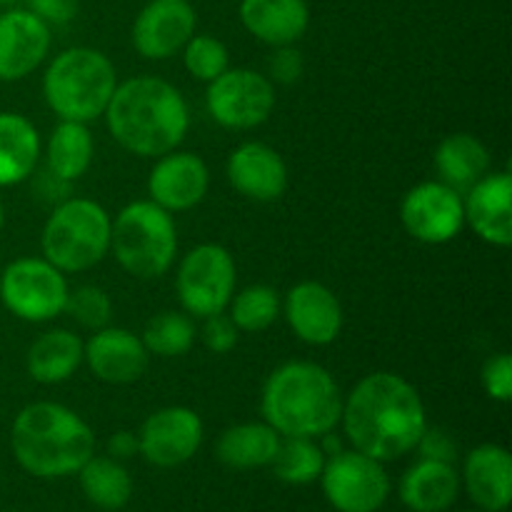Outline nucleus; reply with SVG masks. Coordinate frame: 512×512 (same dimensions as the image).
<instances>
[{"mask_svg": "<svg viewBox=\"0 0 512 512\" xmlns=\"http://www.w3.org/2000/svg\"><path fill=\"white\" fill-rule=\"evenodd\" d=\"M345 438L355 450L390 463L418 445L428 428L418 390L395 373H370L343 400Z\"/></svg>", "mask_w": 512, "mask_h": 512, "instance_id": "nucleus-1", "label": "nucleus"}, {"mask_svg": "<svg viewBox=\"0 0 512 512\" xmlns=\"http://www.w3.org/2000/svg\"><path fill=\"white\" fill-rule=\"evenodd\" d=\"M103 115L120 148L138 158H160L170 153L183 143L190 128L183 93L173 83L153 75L120 83Z\"/></svg>", "mask_w": 512, "mask_h": 512, "instance_id": "nucleus-2", "label": "nucleus"}, {"mask_svg": "<svg viewBox=\"0 0 512 512\" xmlns=\"http://www.w3.org/2000/svg\"><path fill=\"white\" fill-rule=\"evenodd\" d=\"M260 413L280 438H323L340 423L343 395L323 365L293 360L268 375Z\"/></svg>", "mask_w": 512, "mask_h": 512, "instance_id": "nucleus-3", "label": "nucleus"}, {"mask_svg": "<svg viewBox=\"0 0 512 512\" xmlns=\"http://www.w3.org/2000/svg\"><path fill=\"white\" fill-rule=\"evenodd\" d=\"M10 448L25 473L35 478H65L93 458L95 433L75 410L40 400L15 415Z\"/></svg>", "mask_w": 512, "mask_h": 512, "instance_id": "nucleus-4", "label": "nucleus"}, {"mask_svg": "<svg viewBox=\"0 0 512 512\" xmlns=\"http://www.w3.org/2000/svg\"><path fill=\"white\" fill-rule=\"evenodd\" d=\"M118 88L115 65L95 48H68L43 75V98L60 120L90 123L108 108Z\"/></svg>", "mask_w": 512, "mask_h": 512, "instance_id": "nucleus-5", "label": "nucleus"}, {"mask_svg": "<svg viewBox=\"0 0 512 512\" xmlns=\"http://www.w3.org/2000/svg\"><path fill=\"white\" fill-rule=\"evenodd\" d=\"M110 250L128 275L153 280L173 268L178 255V228L173 213L153 200H133L113 220Z\"/></svg>", "mask_w": 512, "mask_h": 512, "instance_id": "nucleus-6", "label": "nucleus"}, {"mask_svg": "<svg viewBox=\"0 0 512 512\" xmlns=\"http://www.w3.org/2000/svg\"><path fill=\"white\" fill-rule=\"evenodd\" d=\"M108 210L88 198H68L45 220L40 248L60 273H85L110 253Z\"/></svg>", "mask_w": 512, "mask_h": 512, "instance_id": "nucleus-7", "label": "nucleus"}, {"mask_svg": "<svg viewBox=\"0 0 512 512\" xmlns=\"http://www.w3.org/2000/svg\"><path fill=\"white\" fill-rule=\"evenodd\" d=\"M238 270L228 248L203 243L180 260L175 290L183 310L193 318H210L225 313L235 295Z\"/></svg>", "mask_w": 512, "mask_h": 512, "instance_id": "nucleus-8", "label": "nucleus"}, {"mask_svg": "<svg viewBox=\"0 0 512 512\" xmlns=\"http://www.w3.org/2000/svg\"><path fill=\"white\" fill-rule=\"evenodd\" d=\"M68 280L45 258H18L0 275V300L25 323H48L65 310Z\"/></svg>", "mask_w": 512, "mask_h": 512, "instance_id": "nucleus-9", "label": "nucleus"}, {"mask_svg": "<svg viewBox=\"0 0 512 512\" xmlns=\"http://www.w3.org/2000/svg\"><path fill=\"white\" fill-rule=\"evenodd\" d=\"M323 495L338 512H378L390 495L383 463L360 450H340L320 473Z\"/></svg>", "mask_w": 512, "mask_h": 512, "instance_id": "nucleus-10", "label": "nucleus"}, {"mask_svg": "<svg viewBox=\"0 0 512 512\" xmlns=\"http://www.w3.org/2000/svg\"><path fill=\"white\" fill-rule=\"evenodd\" d=\"M210 118L228 130H253L273 115L275 88L268 75L250 68H228L208 83Z\"/></svg>", "mask_w": 512, "mask_h": 512, "instance_id": "nucleus-11", "label": "nucleus"}, {"mask_svg": "<svg viewBox=\"0 0 512 512\" xmlns=\"http://www.w3.org/2000/svg\"><path fill=\"white\" fill-rule=\"evenodd\" d=\"M400 223L410 238L425 245L450 243L465 228L463 195L443 180H425L405 193Z\"/></svg>", "mask_w": 512, "mask_h": 512, "instance_id": "nucleus-12", "label": "nucleus"}, {"mask_svg": "<svg viewBox=\"0 0 512 512\" xmlns=\"http://www.w3.org/2000/svg\"><path fill=\"white\" fill-rule=\"evenodd\" d=\"M203 420L183 405L155 410L138 433V453L155 468H178L203 445Z\"/></svg>", "mask_w": 512, "mask_h": 512, "instance_id": "nucleus-13", "label": "nucleus"}, {"mask_svg": "<svg viewBox=\"0 0 512 512\" xmlns=\"http://www.w3.org/2000/svg\"><path fill=\"white\" fill-rule=\"evenodd\" d=\"M198 15L190 0H150L133 23V48L145 60H165L195 35Z\"/></svg>", "mask_w": 512, "mask_h": 512, "instance_id": "nucleus-14", "label": "nucleus"}, {"mask_svg": "<svg viewBox=\"0 0 512 512\" xmlns=\"http://www.w3.org/2000/svg\"><path fill=\"white\" fill-rule=\"evenodd\" d=\"M283 315L298 340L308 345H330L343 330V305L328 285L303 280L283 300Z\"/></svg>", "mask_w": 512, "mask_h": 512, "instance_id": "nucleus-15", "label": "nucleus"}, {"mask_svg": "<svg viewBox=\"0 0 512 512\" xmlns=\"http://www.w3.org/2000/svg\"><path fill=\"white\" fill-rule=\"evenodd\" d=\"M208 188V165L195 153L170 150V153L160 155L148 175L150 200L168 213H183V210L195 208L198 203H203Z\"/></svg>", "mask_w": 512, "mask_h": 512, "instance_id": "nucleus-16", "label": "nucleus"}, {"mask_svg": "<svg viewBox=\"0 0 512 512\" xmlns=\"http://www.w3.org/2000/svg\"><path fill=\"white\" fill-rule=\"evenodd\" d=\"M50 50V25L25 8L0 13V80L15 83L38 68Z\"/></svg>", "mask_w": 512, "mask_h": 512, "instance_id": "nucleus-17", "label": "nucleus"}, {"mask_svg": "<svg viewBox=\"0 0 512 512\" xmlns=\"http://www.w3.org/2000/svg\"><path fill=\"white\" fill-rule=\"evenodd\" d=\"M465 223L485 243L508 248L512 243V175L510 170L485 173L463 198Z\"/></svg>", "mask_w": 512, "mask_h": 512, "instance_id": "nucleus-18", "label": "nucleus"}, {"mask_svg": "<svg viewBox=\"0 0 512 512\" xmlns=\"http://www.w3.org/2000/svg\"><path fill=\"white\" fill-rule=\"evenodd\" d=\"M83 360L90 373L110 385L135 383L145 375L150 363V353L140 335H133L125 328L95 330L93 338L83 343Z\"/></svg>", "mask_w": 512, "mask_h": 512, "instance_id": "nucleus-19", "label": "nucleus"}, {"mask_svg": "<svg viewBox=\"0 0 512 512\" xmlns=\"http://www.w3.org/2000/svg\"><path fill=\"white\" fill-rule=\"evenodd\" d=\"M228 180L248 200L273 203L288 190V165L275 148L250 140L230 153Z\"/></svg>", "mask_w": 512, "mask_h": 512, "instance_id": "nucleus-20", "label": "nucleus"}, {"mask_svg": "<svg viewBox=\"0 0 512 512\" xmlns=\"http://www.w3.org/2000/svg\"><path fill=\"white\" fill-rule=\"evenodd\" d=\"M463 483L475 505L485 512H505L512 500V458L493 443L478 445L465 458Z\"/></svg>", "mask_w": 512, "mask_h": 512, "instance_id": "nucleus-21", "label": "nucleus"}, {"mask_svg": "<svg viewBox=\"0 0 512 512\" xmlns=\"http://www.w3.org/2000/svg\"><path fill=\"white\" fill-rule=\"evenodd\" d=\"M240 23L270 48L295 45L310 25L305 0H240Z\"/></svg>", "mask_w": 512, "mask_h": 512, "instance_id": "nucleus-22", "label": "nucleus"}, {"mask_svg": "<svg viewBox=\"0 0 512 512\" xmlns=\"http://www.w3.org/2000/svg\"><path fill=\"white\" fill-rule=\"evenodd\" d=\"M460 475L453 463L420 458L400 480V500L413 512H445L458 500Z\"/></svg>", "mask_w": 512, "mask_h": 512, "instance_id": "nucleus-23", "label": "nucleus"}, {"mask_svg": "<svg viewBox=\"0 0 512 512\" xmlns=\"http://www.w3.org/2000/svg\"><path fill=\"white\" fill-rule=\"evenodd\" d=\"M83 363V340L65 328H53L40 335L28 350L25 368L40 385H58L73 378Z\"/></svg>", "mask_w": 512, "mask_h": 512, "instance_id": "nucleus-24", "label": "nucleus"}, {"mask_svg": "<svg viewBox=\"0 0 512 512\" xmlns=\"http://www.w3.org/2000/svg\"><path fill=\"white\" fill-rule=\"evenodd\" d=\"M38 160V128L20 113H0V188L28 180Z\"/></svg>", "mask_w": 512, "mask_h": 512, "instance_id": "nucleus-25", "label": "nucleus"}, {"mask_svg": "<svg viewBox=\"0 0 512 512\" xmlns=\"http://www.w3.org/2000/svg\"><path fill=\"white\" fill-rule=\"evenodd\" d=\"M435 170L445 185L463 193L490 173V153L475 135L453 133L440 140L435 150Z\"/></svg>", "mask_w": 512, "mask_h": 512, "instance_id": "nucleus-26", "label": "nucleus"}, {"mask_svg": "<svg viewBox=\"0 0 512 512\" xmlns=\"http://www.w3.org/2000/svg\"><path fill=\"white\" fill-rule=\"evenodd\" d=\"M280 435L268 423H240L218 438L215 453L223 465L233 470H255L273 463Z\"/></svg>", "mask_w": 512, "mask_h": 512, "instance_id": "nucleus-27", "label": "nucleus"}, {"mask_svg": "<svg viewBox=\"0 0 512 512\" xmlns=\"http://www.w3.org/2000/svg\"><path fill=\"white\" fill-rule=\"evenodd\" d=\"M95 143L90 135L88 123H75V120H60L55 125L53 135L48 140V168L53 178L70 183L88 173L93 163Z\"/></svg>", "mask_w": 512, "mask_h": 512, "instance_id": "nucleus-28", "label": "nucleus"}, {"mask_svg": "<svg viewBox=\"0 0 512 512\" xmlns=\"http://www.w3.org/2000/svg\"><path fill=\"white\" fill-rule=\"evenodd\" d=\"M80 490L100 510H123L133 498V478L115 458H90L78 470Z\"/></svg>", "mask_w": 512, "mask_h": 512, "instance_id": "nucleus-29", "label": "nucleus"}, {"mask_svg": "<svg viewBox=\"0 0 512 512\" xmlns=\"http://www.w3.org/2000/svg\"><path fill=\"white\" fill-rule=\"evenodd\" d=\"M275 478L288 485H308L320 478L325 468V450L315 438H280L273 463Z\"/></svg>", "mask_w": 512, "mask_h": 512, "instance_id": "nucleus-30", "label": "nucleus"}, {"mask_svg": "<svg viewBox=\"0 0 512 512\" xmlns=\"http://www.w3.org/2000/svg\"><path fill=\"white\" fill-rule=\"evenodd\" d=\"M195 325L188 318V313H173L165 310L158 313L153 320H148L143 335V345L148 348L150 355L158 358H180L188 353L195 343Z\"/></svg>", "mask_w": 512, "mask_h": 512, "instance_id": "nucleus-31", "label": "nucleus"}, {"mask_svg": "<svg viewBox=\"0 0 512 512\" xmlns=\"http://www.w3.org/2000/svg\"><path fill=\"white\" fill-rule=\"evenodd\" d=\"M230 320L245 333H263L283 313V300L270 285H250L230 300Z\"/></svg>", "mask_w": 512, "mask_h": 512, "instance_id": "nucleus-32", "label": "nucleus"}, {"mask_svg": "<svg viewBox=\"0 0 512 512\" xmlns=\"http://www.w3.org/2000/svg\"><path fill=\"white\" fill-rule=\"evenodd\" d=\"M183 63L193 78L213 83L230 68V53L223 40L213 35H193L183 48Z\"/></svg>", "mask_w": 512, "mask_h": 512, "instance_id": "nucleus-33", "label": "nucleus"}, {"mask_svg": "<svg viewBox=\"0 0 512 512\" xmlns=\"http://www.w3.org/2000/svg\"><path fill=\"white\" fill-rule=\"evenodd\" d=\"M63 313H68L83 328L100 330L110 323L113 303H110L108 293L103 288H98V285H80V288L68 293Z\"/></svg>", "mask_w": 512, "mask_h": 512, "instance_id": "nucleus-34", "label": "nucleus"}, {"mask_svg": "<svg viewBox=\"0 0 512 512\" xmlns=\"http://www.w3.org/2000/svg\"><path fill=\"white\" fill-rule=\"evenodd\" d=\"M483 388L488 398L498 400V403H510L512 400V360L508 353L490 355L483 365Z\"/></svg>", "mask_w": 512, "mask_h": 512, "instance_id": "nucleus-35", "label": "nucleus"}, {"mask_svg": "<svg viewBox=\"0 0 512 512\" xmlns=\"http://www.w3.org/2000/svg\"><path fill=\"white\" fill-rule=\"evenodd\" d=\"M200 338H203L205 348H208L210 353L225 355V353H230L235 345H238L240 330L235 328V323L230 320V315L218 313V315H210V318H205Z\"/></svg>", "mask_w": 512, "mask_h": 512, "instance_id": "nucleus-36", "label": "nucleus"}, {"mask_svg": "<svg viewBox=\"0 0 512 512\" xmlns=\"http://www.w3.org/2000/svg\"><path fill=\"white\" fill-rule=\"evenodd\" d=\"M305 70V60L303 53L293 45H280L275 48V53L270 55L268 60V75H270V83H298L300 75Z\"/></svg>", "mask_w": 512, "mask_h": 512, "instance_id": "nucleus-37", "label": "nucleus"}, {"mask_svg": "<svg viewBox=\"0 0 512 512\" xmlns=\"http://www.w3.org/2000/svg\"><path fill=\"white\" fill-rule=\"evenodd\" d=\"M25 10L43 20L45 25H68L78 15L80 0H23Z\"/></svg>", "mask_w": 512, "mask_h": 512, "instance_id": "nucleus-38", "label": "nucleus"}, {"mask_svg": "<svg viewBox=\"0 0 512 512\" xmlns=\"http://www.w3.org/2000/svg\"><path fill=\"white\" fill-rule=\"evenodd\" d=\"M415 448L420 450L423 458L440 460V463H455V458H458V445L440 428H425V433L420 435Z\"/></svg>", "mask_w": 512, "mask_h": 512, "instance_id": "nucleus-39", "label": "nucleus"}, {"mask_svg": "<svg viewBox=\"0 0 512 512\" xmlns=\"http://www.w3.org/2000/svg\"><path fill=\"white\" fill-rule=\"evenodd\" d=\"M108 453L115 460L133 458V455H138V435L128 433V430H120V433H115L108 440Z\"/></svg>", "mask_w": 512, "mask_h": 512, "instance_id": "nucleus-40", "label": "nucleus"}, {"mask_svg": "<svg viewBox=\"0 0 512 512\" xmlns=\"http://www.w3.org/2000/svg\"><path fill=\"white\" fill-rule=\"evenodd\" d=\"M3 225H5V210H3V203H0V233H3Z\"/></svg>", "mask_w": 512, "mask_h": 512, "instance_id": "nucleus-41", "label": "nucleus"}, {"mask_svg": "<svg viewBox=\"0 0 512 512\" xmlns=\"http://www.w3.org/2000/svg\"><path fill=\"white\" fill-rule=\"evenodd\" d=\"M15 0H0V8H8V5H13Z\"/></svg>", "mask_w": 512, "mask_h": 512, "instance_id": "nucleus-42", "label": "nucleus"}, {"mask_svg": "<svg viewBox=\"0 0 512 512\" xmlns=\"http://www.w3.org/2000/svg\"><path fill=\"white\" fill-rule=\"evenodd\" d=\"M465 512H475V510H465Z\"/></svg>", "mask_w": 512, "mask_h": 512, "instance_id": "nucleus-43", "label": "nucleus"}]
</instances>
